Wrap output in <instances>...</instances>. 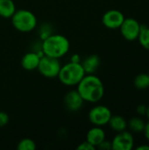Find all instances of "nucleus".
<instances>
[{"label": "nucleus", "instance_id": "1", "mask_svg": "<svg viewBox=\"0 0 149 150\" xmlns=\"http://www.w3.org/2000/svg\"><path fill=\"white\" fill-rule=\"evenodd\" d=\"M77 91L85 102L97 103L105 94V87L101 79L94 74H86L77 84Z\"/></svg>", "mask_w": 149, "mask_h": 150}, {"label": "nucleus", "instance_id": "2", "mask_svg": "<svg viewBox=\"0 0 149 150\" xmlns=\"http://www.w3.org/2000/svg\"><path fill=\"white\" fill-rule=\"evenodd\" d=\"M69 47V40L61 34H50L42 40L41 44V50L45 55L57 59L64 56L68 52Z\"/></svg>", "mask_w": 149, "mask_h": 150}, {"label": "nucleus", "instance_id": "3", "mask_svg": "<svg viewBox=\"0 0 149 150\" xmlns=\"http://www.w3.org/2000/svg\"><path fill=\"white\" fill-rule=\"evenodd\" d=\"M85 75L86 73L81 62L75 63L69 62L61 67L57 77L62 84L67 86H75L79 83Z\"/></svg>", "mask_w": 149, "mask_h": 150}, {"label": "nucleus", "instance_id": "4", "mask_svg": "<svg viewBox=\"0 0 149 150\" xmlns=\"http://www.w3.org/2000/svg\"><path fill=\"white\" fill-rule=\"evenodd\" d=\"M11 18L13 27L21 33L32 32L37 25L36 16L25 9L16 10Z\"/></svg>", "mask_w": 149, "mask_h": 150}, {"label": "nucleus", "instance_id": "5", "mask_svg": "<svg viewBox=\"0 0 149 150\" xmlns=\"http://www.w3.org/2000/svg\"><path fill=\"white\" fill-rule=\"evenodd\" d=\"M61 67V65L59 59L44 54L40 57L37 69L43 76L47 78H54L58 76Z\"/></svg>", "mask_w": 149, "mask_h": 150}, {"label": "nucleus", "instance_id": "6", "mask_svg": "<svg viewBox=\"0 0 149 150\" xmlns=\"http://www.w3.org/2000/svg\"><path fill=\"white\" fill-rule=\"evenodd\" d=\"M111 110L103 105H96L89 112V120L91 124L97 127H104L108 125V122L112 117Z\"/></svg>", "mask_w": 149, "mask_h": 150}, {"label": "nucleus", "instance_id": "7", "mask_svg": "<svg viewBox=\"0 0 149 150\" xmlns=\"http://www.w3.org/2000/svg\"><path fill=\"white\" fill-rule=\"evenodd\" d=\"M141 25L135 18H125L119 29H120L121 35L126 40L133 41L138 39L140 32H141Z\"/></svg>", "mask_w": 149, "mask_h": 150}, {"label": "nucleus", "instance_id": "8", "mask_svg": "<svg viewBox=\"0 0 149 150\" xmlns=\"http://www.w3.org/2000/svg\"><path fill=\"white\" fill-rule=\"evenodd\" d=\"M133 147V136L126 130L117 133L112 141V149L113 150H132Z\"/></svg>", "mask_w": 149, "mask_h": 150}, {"label": "nucleus", "instance_id": "9", "mask_svg": "<svg viewBox=\"0 0 149 150\" xmlns=\"http://www.w3.org/2000/svg\"><path fill=\"white\" fill-rule=\"evenodd\" d=\"M125 19L124 14L119 10H109L102 17L103 25L109 29H118Z\"/></svg>", "mask_w": 149, "mask_h": 150}, {"label": "nucleus", "instance_id": "10", "mask_svg": "<svg viewBox=\"0 0 149 150\" xmlns=\"http://www.w3.org/2000/svg\"><path fill=\"white\" fill-rule=\"evenodd\" d=\"M84 100L83 99L80 93L77 90L69 91L64 97V105L65 107L69 112H76L80 110L83 105Z\"/></svg>", "mask_w": 149, "mask_h": 150}, {"label": "nucleus", "instance_id": "11", "mask_svg": "<svg viewBox=\"0 0 149 150\" xmlns=\"http://www.w3.org/2000/svg\"><path fill=\"white\" fill-rule=\"evenodd\" d=\"M40 56L37 52H28L21 59V66L24 69L32 71L37 69L40 63Z\"/></svg>", "mask_w": 149, "mask_h": 150}, {"label": "nucleus", "instance_id": "12", "mask_svg": "<svg viewBox=\"0 0 149 150\" xmlns=\"http://www.w3.org/2000/svg\"><path fill=\"white\" fill-rule=\"evenodd\" d=\"M104 140H105V132L104 131V129L101 128V127L95 126L87 133L86 141L93 145L96 149Z\"/></svg>", "mask_w": 149, "mask_h": 150}, {"label": "nucleus", "instance_id": "13", "mask_svg": "<svg viewBox=\"0 0 149 150\" xmlns=\"http://www.w3.org/2000/svg\"><path fill=\"white\" fill-rule=\"evenodd\" d=\"M101 63L100 57L97 54H90L87 56L81 64L86 74H94L99 68Z\"/></svg>", "mask_w": 149, "mask_h": 150}, {"label": "nucleus", "instance_id": "14", "mask_svg": "<svg viewBox=\"0 0 149 150\" xmlns=\"http://www.w3.org/2000/svg\"><path fill=\"white\" fill-rule=\"evenodd\" d=\"M108 125L116 133L123 132L127 129V121L120 115H112Z\"/></svg>", "mask_w": 149, "mask_h": 150}, {"label": "nucleus", "instance_id": "15", "mask_svg": "<svg viewBox=\"0 0 149 150\" xmlns=\"http://www.w3.org/2000/svg\"><path fill=\"white\" fill-rule=\"evenodd\" d=\"M16 11V5L12 0H0V17L11 18Z\"/></svg>", "mask_w": 149, "mask_h": 150}, {"label": "nucleus", "instance_id": "16", "mask_svg": "<svg viewBox=\"0 0 149 150\" xmlns=\"http://www.w3.org/2000/svg\"><path fill=\"white\" fill-rule=\"evenodd\" d=\"M146 122L140 117H133L127 121V127L134 133H142L145 128Z\"/></svg>", "mask_w": 149, "mask_h": 150}, {"label": "nucleus", "instance_id": "17", "mask_svg": "<svg viewBox=\"0 0 149 150\" xmlns=\"http://www.w3.org/2000/svg\"><path fill=\"white\" fill-rule=\"evenodd\" d=\"M134 87L138 90H146L149 88V76L148 74L141 73L136 76L133 81Z\"/></svg>", "mask_w": 149, "mask_h": 150}, {"label": "nucleus", "instance_id": "18", "mask_svg": "<svg viewBox=\"0 0 149 150\" xmlns=\"http://www.w3.org/2000/svg\"><path fill=\"white\" fill-rule=\"evenodd\" d=\"M140 42V44L141 45L142 47H144L145 49L149 50V27L145 25H141V32L139 34V37L137 39Z\"/></svg>", "mask_w": 149, "mask_h": 150}, {"label": "nucleus", "instance_id": "19", "mask_svg": "<svg viewBox=\"0 0 149 150\" xmlns=\"http://www.w3.org/2000/svg\"><path fill=\"white\" fill-rule=\"evenodd\" d=\"M17 149L18 150H34L36 149V144L32 139L25 138L18 143Z\"/></svg>", "mask_w": 149, "mask_h": 150}, {"label": "nucleus", "instance_id": "20", "mask_svg": "<svg viewBox=\"0 0 149 150\" xmlns=\"http://www.w3.org/2000/svg\"><path fill=\"white\" fill-rule=\"evenodd\" d=\"M9 120L10 118L8 113H6L5 112H0V127L6 126L9 123Z\"/></svg>", "mask_w": 149, "mask_h": 150}, {"label": "nucleus", "instance_id": "21", "mask_svg": "<svg viewBox=\"0 0 149 150\" xmlns=\"http://www.w3.org/2000/svg\"><path fill=\"white\" fill-rule=\"evenodd\" d=\"M76 149L79 150H95L96 149V148H95L93 145H91L90 143H89L87 141H85V142H82L79 146H77V148H76Z\"/></svg>", "mask_w": 149, "mask_h": 150}, {"label": "nucleus", "instance_id": "22", "mask_svg": "<svg viewBox=\"0 0 149 150\" xmlns=\"http://www.w3.org/2000/svg\"><path fill=\"white\" fill-rule=\"evenodd\" d=\"M97 149L101 150H110L112 149V142H109V141H106V140H104L97 147Z\"/></svg>", "mask_w": 149, "mask_h": 150}, {"label": "nucleus", "instance_id": "23", "mask_svg": "<svg viewBox=\"0 0 149 150\" xmlns=\"http://www.w3.org/2000/svg\"><path fill=\"white\" fill-rule=\"evenodd\" d=\"M147 107L148 106L145 105H139L136 107V112L141 116H144L146 115V112H147Z\"/></svg>", "mask_w": 149, "mask_h": 150}, {"label": "nucleus", "instance_id": "24", "mask_svg": "<svg viewBox=\"0 0 149 150\" xmlns=\"http://www.w3.org/2000/svg\"><path fill=\"white\" fill-rule=\"evenodd\" d=\"M70 62H75V63H80L81 62V57L78 54H74L71 58H70Z\"/></svg>", "mask_w": 149, "mask_h": 150}, {"label": "nucleus", "instance_id": "25", "mask_svg": "<svg viewBox=\"0 0 149 150\" xmlns=\"http://www.w3.org/2000/svg\"><path fill=\"white\" fill-rule=\"evenodd\" d=\"M144 135H145V138L147 139V141L149 142V120L146 123L145 125V128H144Z\"/></svg>", "mask_w": 149, "mask_h": 150}, {"label": "nucleus", "instance_id": "26", "mask_svg": "<svg viewBox=\"0 0 149 150\" xmlns=\"http://www.w3.org/2000/svg\"><path fill=\"white\" fill-rule=\"evenodd\" d=\"M137 150H149V145H141L136 148Z\"/></svg>", "mask_w": 149, "mask_h": 150}, {"label": "nucleus", "instance_id": "27", "mask_svg": "<svg viewBox=\"0 0 149 150\" xmlns=\"http://www.w3.org/2000/svg\"><path fill=\"white\" fill-rule=\"evenodd\" d=\"M146 116L148 117V119L149 120V105L147 107V112H146Z\"/></svg>", "mask_w": 149, "mask_h": 150}, {"label": "nucleus", "instance_id": "28", "mask_svg": "<svg viewBox=\"0 0 149 150\" xmlns=\"http://www.w3.org/2000/svg\"><path fill=\"white\" fill-rule=\"evenodd\" d=\"M148 76H149V73H148Z\"/></svg>", "mask_w": 149, "mask_h": 150}]
</instances>
